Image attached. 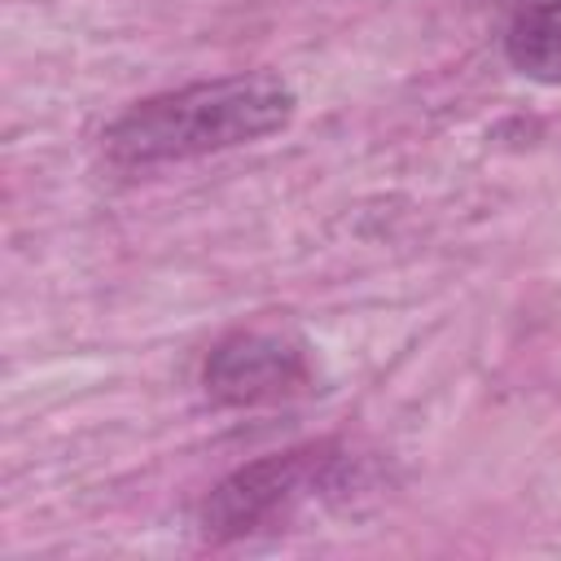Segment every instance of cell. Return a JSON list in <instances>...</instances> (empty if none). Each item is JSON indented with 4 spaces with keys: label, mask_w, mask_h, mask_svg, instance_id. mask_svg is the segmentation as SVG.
<instances>
[{
    "label": "cell",
    "mask_w": 561,
    "mask_h": 561,
    "mask_svg": "<svg viewBox=\"0 0 561 561\" xmlns=\"http://www.w3.org/2000/svg\"><path fill=\"white\" fill-rule=\"evenodd\" d=\"M351 482H355L351 456L337 451L333 443L289 447V451H276V456L232 469L206 495L197 526L210 543L245 539L280 517H289L298 504H307L316 495H346Z\"/></svg>",
    "instance_id": "obj_2"
},
{
    "label": "cell",
    "mask_w": 561,
    "mask_h": 561,
    "mask_svg": "<svg viewBox=\"0 0 561 561\" xmlns=\"http://www.w3.org/2000/svg\"><path fill=\"white\" fill-rule=\"evenodd\" d=\"M504 57L535 83H561V0L526 4L504 35Z\"/></svg>",
    "instance_id": "obj_4"
},
{
    "label": "cell",
    "mask_w": 561,
    "mask_h": 561,
    "mask_svg": "<svg viewBox=\"0 0 561 561\" xmlns=\"http://www.w3.org/2000/svg\"><path fill=\"white\" fill-rule=\"evenodd\" d=\"M316 381V355L307 337L289 329H245L224 337L202 368V386L224 408L280 403Z\"/></svg>",
    "instance_id": "obj_3"
},
{
    "label": "cell",
    "mask_w": 561,
    "mask_h": 561,
    "mask_svg": "<svg viewBox=\"0 0 561 561\" xmlns=\"http://www.w3.org/2000/svg\"><path fill=\"white\" fill-rule=\"evenodd\" d=\"M298 110L294 88L272 70L184 83L127 105L101 136L114 167H162L237 145H254L289 127Z\"/></svg>",
    "instance_id": "obj_1"
}]
</instances>
